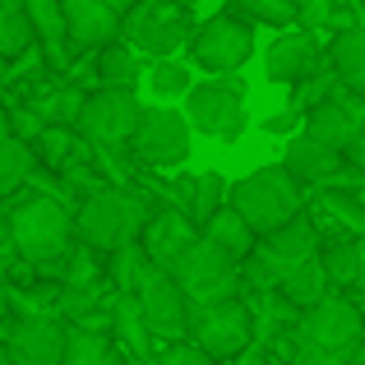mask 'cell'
Returning <instances> with one entry per match:
<instances>
[{"instance_id":"54","label":"cell","mask_w":365,"mask_h":365,"mask_svg":"<svg viewBox=\"0 0 365 365\" xmlns=\"http://www.w3.org/2000/svg\"><path fill=\"white\" fill-rule=\"evenodd\" d=\"M185 5H195V0H185Z\"/></svg>"},{"instance_id":"1","label":"cell","mask_w":365,"mask_h":365,"mask_svg":"<svg viewBox=\"0 0 365 365\" xmlns=\"http://www.w3.org/2000/svg\"><path fill=\"white\" fill-rule=\"evenodd\" d=\"M5 227H9V245H14L19 259L28 264H42V259H56L74 245V208L61 204L56 195L37 185H19L14 195L5 199Z\"/></svg>"},{"instance_id":"12","label":"cell","mask_w":365,"mask_h":365,"mask_svg":"<svg viewBox=\"0 0 365 365\" xmlns=\"http://www.w3.org/2000/svg\"><path fill=\"white\" fill-rule=\"evenodd\" d=\"M134 116H139L134 88H107V83H98V88L83 93L74 130H79L83 143H125L134 130Z\"/></svg>"},{"instance_id":"37","label":"cell","mask_w":365,"mask_h":365,"mask_svg":"<svg viewBox=\"0 0 365 365\" xmlns=\"http://www.w3.org/2000/svg\"><path fill=\"white\" fill-rule=\"evenodd\" d=\"M9 107V102H5ZM42 116H37L33 107H28V102H14V107H9V134H14V139H24V143H33V134L42 130Z\"/></svg>"},{"instance_id":"35","label":"cell","mask_w":365,"mask_h":365,"mask_svg":"<svg viewBox=\"0 0 365 365\" xmlns=\"http://www.w3.org/2000/svg\"><path fill=\"white\" fill-rule=\"evenodd\" d=\"M28 42H37V33H33V24H28V14H24V5L19 9H9L5 19H0V56H19Z\"/></svg>"},{"instance_id":"15","label":"cell","mask_w":365,"mask_h":365,"mask_svg":"<svg viewBox=\"0 0 365 365\" xmlns=\"http://www.w3.org/2000/svg\"><path fill=\"white\" fill-rule=\"evenodd\" d=\"M319 250V232H314L310 213H296L287 217L282 227H273V232L255 236V250H250V259H255L259 268H268L273 273V282L287 273L292 264H301L305 255H314Z\"/></svg>"},{"instance_id":"51","label":"cell","mask_w":365,"mask_h":365,"mask_svg":"<svg viewBox=\"0 0 365 365\" xmlns=\"http://www.w3.org/2000/svg\"><path fill=\"white\" fill-rule=\"evenodd\" d=\"M213 365H236V361H213Z\"/></svg>"},{"instance_id":"39","label":"cell","mask_w":365,"mask_h":365,"mask_svg":"<svg viewBox=\"0 0 365 365\" xmlns=\"http://www.w3.org/2000/svg\"><path fill=\"white\" fill-rule=\"evenodd\" d=\"M301 116H305L301 107H282L277 116H268V120H264V134H273V139H287V134L301 130Z\"/></svg>"},{"instance_id":"10","label":"cell","mask_w":365,"mask_h":365,"mask_svg":"<svg viewBox=\"0 0 365 365\" xmlns=\"http://www.w3.org/2000/svg\"><path fill=\"white\" fill-rule=\"evenodd\" d=\"M125 148L134 162L148 167H180L190 158V120L171 107H139Z\"/></svg>"},{"instance_id":"50","label":"cell","mask_w":365,"mask_h":365,"mask_svg":"<svg viewBox=\"0 0 365 365\" xmlns=\"http://www.w3.org/2000/svg\"><path fill=\"white\" fill-rule=\"evenodd\" d=\"M0 88H5V56H0Z\"/></svg>"},{"instance_id":"17","label":"cell","mask_w":365,"mask_h":365,"mask_svg":"<svg viewBox=\"0 0 365 365\" xmlns=\"http://www.w3.org/2000/svg\"><path fill=\"white\" fill-rule=\"evenodd\" d=\"M324 65V51H319V33H310V28H287L282 37H277L273 46H268L264 56V74L273 83H296L305 79V74H314Z\"/></svg>"},{"instance_id":"23","label":"cell","mask_w":365,"mask_h":365,"mask_svg":"<svg viewBox=\"0 0 365 365\" xmlns=\"http://www.w3.org/2000/svg\"><path fill=\"white\" fill-rule=\"evenodd\" d=\"M277 292L287 296V301L296 305V310H305V305H314V301H324V296L333 292L329 287V277H324V264H319V250L314 255H305L301 264H292L282 277H277Z\"/></svg>"},{"instance_id":"32","label":"cell","mask_w":365,"mask_h":365,"mask_svg":"<svg viewBox=\"0 0 365 365\" xmlns=\"http://www.w3.org/2000/svg\"><path fill=\"white\" fill-rule=\"evenodd\" d=\"M227 204V176L222 171H204V176H195V195H190V222H204L213 208Z\"/></svg>"},{"instance_id":"42","label":"cell","mask_w":365,"mask_h":365,"mask_svg":"<svg viewBox=\"0 0 365 365\" xmlns=\"http://www.w3.org/2000/svg\"><path fill=\"white\" fill-rule=\"evenodd\" d=\"M120 365H162V361H158V356H125Z\"/></svg>"},{"instance_id":"3","label":"cell","mask_w":365,"mask_h":365,"mask_svg":"<svg viewBox=\"0 0 365 365\" xmlns=\"http://www.w3.org/2000/svg\"><path fill=\"white\" fill-rule=\"evenodd\" d=\"M305 199H310V185H301L282 162L277 167H259L241 180H227V204L245 217L255 236H264L273 227H282L287 217L305 213Z\"/></svg>"},{"instance_id":"30","label":"cell","mask_w":365,"mask_h":365,"mask_svg":"<svg viewBox=\"0 0 365 365\" xmlns=\"http://www.w3.org/2000/svg\"><path fill=\"white\" fill-rule=\"evenodd\" d=\"M319 264L333 292H351V273H356V255H351V236L338 241H319Z\"/></svg>"},{"instance_id":"44","label":"cell","mask_w":365,"mask_h":365,"mask_svg":"<svg viewBox=\"0 0 365 365\" xmlns=\"http://www.w3.org/2000/svg\"><path fill=\"white\" fill-rule=\"evenodd\" d=\"M351 305H356V314L365 319V292H351Z\"/></svg>"},{"instance_id":"24","label":"cell","mask_w":365,"mask_h":365,"mask_svg":"<svg viewBox=\"0 0 365 365\" xmlns=\"http://www.w3.org/2000/svg\"><path fill=\"white\" fill-rule=\"evenodd\" d=\"M107 83V88H134L139 83V51L130 42H107L93 51V88Z\"/></svg>"},{"instance_id":"2","label":"cell","mask_w":365,"mask_h":365,"mask_svg":"<svg viewBox=\"0 0 365 365\" xmlns=\"http://www.w3.org/2000/svg\"><path fill=\"white\" fill-rule=\"evenodd\" d=\"M148 213H153V199L139 185H102L74 204V241L107 255L120 241H139Z\"/></svg>"},{"instance_id":"18","label":"cell","mask_w":365,"mask_h":365,"mask_svg":"<svg viewBox=\"0 0 365 365\" xmlns=\"http://www.w3.org/2000/svg\"><path fill=\"white\" fill-rule=\"evenodd\" d=\"M61 19L70 46H83V51H98L120 37V14L102 0H61Z\"/></svg>"},{"instance_id":"31","label":"cell","mask_w":365,"mask_h":365,"mask_svg":"<svg viewBox=\"0 0 365 365\" xmlns=\"http://www.w3.org/2000/svg\"><path fill=\"white\" fill-rule=\"evenodd\" d=\"M139 264H143L139 241H120V245H111V250H107L102 277L111 282V292H130V287H134V273H139Z\"/></svg>"},{"instance_id":"45","label":"cell","mask_w":365,"mask_h":365,"mask_svg":"<svg viewBox=\"0 0 365 365\" xmlns=\"http://www.w3.org/2000/svg\"><path fill=\"white\" fill-rule=\"evenodd\" d=\"M102 5H111V9H116V14H125V9H130L134 0H102Z\"/></svg>"},{"instance_id":"27","label":"cell","mask_w":365,"mask_h":365,"mask_svg":"<svg viewBox=\"0 0 365 365\" xmlns=\"http://www.w3.org/2000/svg\"><path fill=\"white\" fill-rule=\"evenodd\" d=\"M125 356L107 342V333H88L79 324L65 329V351H61V365H120Z\"/></svg>"},{"instance_id":"7","label":"cell","mask_w":365,"mask_h":365,"mask_svg":"<svg viewBox=\"0 0 365 365\" xmlns=\"http://www.w3.org/2000/svg\"><path fill=\"white\" fill-rule=\"evenodd\" d=\"M185 120L190 130H204L213 139H241L245 134V88L236 74H213L208 83H190L185 93Z\"/></svg>"},{"instance_id":"11","label":"cell","mask_w":365,"mask_h":365,"mask_svg":"<svg viewBox=\"0 0 365 365\" xmlns=\"http://www.w3.org/2000/svg\"><path fill=\"white\" fill-rule=\"evenodd\" d=\"M134 296H139V310L143 319H148L153 338H185V292H180V282L171 277V268H158L143 259L139 273H134Z\"/></svg>"},{"instance_id":"6","label":"cell","mask_w":365,"mask_h":365,"mask_svg":"<svg viewBox=\"0 0 365 365\" xmlns=\"http://www.w3.org/2000/svg\"><path fill=\"white\" fill-rule=\"evenodd\" d=\"M171 277L180 282V292H185L190 305H208V301H222V296L241 292V259H232L222 245L195 236V241L176 255Z\"/></svg>"},{"instance_id":"38","label":"cell","mask_w":365,"mask_h":365,"mask_svg":"<svg viewBox=\"0 0 365 365\" xmlns=\"http://www.w3.org/2000/svg\"><path fill=\"white\" fill-rule=\"evenodd\" d=\"M162 365H213V356H208V351L204 347H195V342H171V347L167 351H162V356H158Z\"/></svg>"},{"instance_id":"36","label":"cell","mask_w":365,"mask_h":365,"mask_svg":"<svg viewBox=\"0 0 365 365\" xmlns=\"http://www.w3.org/2000/svg\"><path fill=\"white\" fill-rule=\"evenodd\" d=\"M292 5H296V24H301V28H310V33H329L333 5H338V0H292Z\"/></svg>"},{"instance_id":"14","label":"cell","mask_w":365,"mask_h":365,"mask_svg":"<svg viewBox=\"0 0 365 365\" xmlns=\"http://www.w3.org/2000/svg\"><path fill=\"white\" fill-rule=\"evenodd\" d=\"M365 125V102L356 88H347V83H333V93L324 102H314V107H305L301 116V130L310 134V139L329 143V148H347L351 139H356V130Z\"/></svg>"},{"instance_id":"25","label":"cell","mask_w":365,"mask_h":365,"mask_svg":"<svg viewBox=\"0 0 365 365\" xmlns=\"http://www.w3.org/2000/svg\"><path fill=\"white\" fill-rule=\"evenodd\" d=\"M199 236H204V241H213V245H222L232 259H245L250 250H255V232H250V222L236 213L232 204L213 208V213L199 222Z\"/></svg>"},{"instance_id":"48","label":"cell","mask_w":365,"mask_h":365,"mask_svg":"<svg viewBox=\"0 0 365 365\" xmlns=\"http://www.w3.org/2000/svg\"><path fill=\"white\" fill-rule=\"evenodd\" d=\"M5 314H9L5 310V273H0V319H5Z\"/></svg>"},{"instance_id":"43","label":"cell","mask_w":365,"mask_h":365,"mask_svg":"<svg viewBox=\"0 0 365 365\" xmlns=\"http://www.w3.org/2000/svg\"><path fill=\"white\" fill-rule=\"evenodd\" d=\"M0 134H9V107H5V98H0Z\"/></svg>"},{"instance_id":"40","label":"cell","mask_w":365,"mask_h":365,"mask_svg":"<svg viewBox=\"0 0 365 365\" xmlns=\"http://www.w3.org/2000/svg\"><path fill=\"white\" fill-rule=\"evenodd\" d=\"M342 162H347V167H356L361 176H365V125L356 130V139H351L347 148H342Z\"/></svg>"},{"instance_id":"4","label":"cell","mask_w":365,"mask_h":365,"mask_svg":"<svg viewBox=\"0 0 365 365\" xmlns=\"http://www.w3.org/2000/svg\"><path fill=\"white\" fill-rule=\"evenodd\" d=\"M292 342L305 347L310 356H319L324 365H347L351 351L365 342V319L356 314L351 296H324V301L305 305L301 319L292 329Z\"/></svg>"},{"instance_id":"28","label":"cell","mask_w":365,"mask_h":365,"mask_svg":"<svg viewBox=\"0 0 365 365\" xmlns=\"http://www.w3.org/2000/svg\"><path fill=\"white\" fill-rule=\"evenodd\" d=\"M33 167H37L33 148L24 139H14V134H0V199H9L19 185H28Z\"/></svg>"},{"instance_id":"52","label":"cell","mask_w":365,"mask_h":365,"mask_svg":"<svg viewBox=\"0 0 365 365\" xmlns=\"http://www.w3.org/2000/svg\"><path fill=\"white\" fill-rule=\"evenodd\" d=\"M356 93H361V102H365V83H361V88H356Z\"/></svg>"},{"instance_id":"46","label":"cell","mask_w":365,"mask_h":365,"mask_svg":"<svg viewBox=\"0 0 365 365\" xmlns=\"http://www.w3.org/2000/svg\"><path fill=\"white\" fill-rule=\"evenodd\" d=\"M19 5H24V0H0V19H5L9 9H19Z\"/></svg>"},{"instance_id":"5","label":"cell","mask_w":365,"mask_h":365,"mask_svg":"<svg viewBox=\"0 0 365 365\" xmlns=\"http://www.w3.org/2000/svg\"><path fill=\"white\" fill-rule=\"evenodd\" d=\"M190 28L195 19L185 0H134L120 14V42H130L139 56H176Z\"/></svg>"},{"instance_id":"41","label":"cell","mask_w":365,"mask_h":365,"mask_svg":"<svg viewBox=\"0 0 365 365\" xmlns=\"http://www.w3.org/2000/svg\"><path fill=\"white\" fill-rule=\"evenodd\" d=\"M351 255H356V273H351V292H365V232L351 236Z\"/></svg>"},{"instance_id":"47","label":"cell","mask_w":365,"mask_h":365,"mask_svg":"<svg viewBox=\"0 0 365 365\" xmlns=\"http://www.w3.org/2000/svg\"><path fill=\"white\" fill-rule=\"evenodd\" d=\"M347 365H365V342H361L356 351H351V361H347Z\"/></svg>"},{"instance_id":"21","label":"cell","mask_w":365,"mask_h":365,"mask_svg":"<svg viewBox=\"0 0 365 365\" xmlns=\"http://www.w3.org/2000/svg\"><path fill=\"white\" fill-rule=\"evenodd\" d=\"M24 14L33 24L37 42L46 51V65L51 70H70V37H65V19H61V0H24Z\"/></svg>"},{"instance_id":"13","label":"cell","mask_w":365,"mask_h":365,"mask_svg":"<svg viewBox=\"0 0 365 365\" xmlns=\"http://www.w3.org/2000/svg\"><path fill=\"white\" fill-rule=\"evenodd\" d=\"M0 347L14 365H61L65 351V324L56 314H33V319H0Z\"/></svg>"},{"instance_id":"8","label":"cell","mask_w":365,"mask_h":365,"mask_svg":"<svg viewBox=\"0 0 365 365\" xmlns=\"http://www.w3.org/2000/svg\"><path fill=\"white\" fill-rule=\"evenodd\" d=\"M185 333L213 361H232L250 342V310L241 296H222V301H208V305L185 301Z\"/></svg>"},{"instance_id":"53","label":"cell","mask_w":365,"mask_h":365,"mask_svg":"<svg viewBox=\"0 0 365 365\" xmlns=\"http://www.w3.org/2000/svg\"><path fill=\"white\" fill-rule=\"evenodd\" d=\"M0 213H5V199H0Z\"/></svg>"},{"instance_id":"20","label":"cell","mask_w":365,"mask_h":365,"mask_svg":"<svg viewBox=\"0 0 365 365\" xmlns=\"http://www.w3.org/2000/svg\"><path fill=\"white\" fill-rule=\"evenodd\" d=\"M19 88H24V83H19ZM83 93H88V88H79V83H70V79L42 83V74H37V79H28L24 102L46 125H74V120H79V107H83Z\"/></svg>"},{"instance_id":"16","label":"cell","mask_w":365,"mask_h":365,"mask_svg":"<svg viewBox=\"0 0 365 365\" xmlns=\"http://www.w3.org/2000/svg\"><path fill=\"white\" fill-rule=\"evenodd\" d=\"M195 236H199V227L190 222L185 208L158 204L148 213V222H143V232H139V250H143V259H148V264L171 268V264H176V255L195 241Z\"/></svg>"},{"instance_id":"49","label":"cell","mask_w":365,"mask_h":365,"mask_svg":"<svg viewBox=\"0 0 365 365\" xmlns=\"http://www.w3.org/2000/svg\"><path fill=\"white\" fill-rule=\"evenodd\" d=\"M0 365H14V361H9V351H5V347H0Z\"/></svg>"},{"instance_id":"26","label":"cell","mask_w":365,"mask_h":365,"mask_svg":"<svg viewBox=\"0 0 365 365\" xmlns=\"http://www.w3.org/2000/svg\"><path fill=\"white\" fill-rule=\"evenodd\" d=\"M324 61L333 65V74H338L347 88H361L365 83V28H333Z\"/></svg>"},{"instance_id":"22","label":"cell","mask_w":365,"mask_h":365,"mask_svg":"<svg viewBox=\"0 0 365 365\" xmlns=\"http://www.w3.org/2000/svg\"><path fill=\"white\" fill-rule=\"evenodd\" d=\"M107 314H111V333L130 347V356H153V329L139 310V296L134 292H111L107 301Z\"/></svg>"},{"instance_id":"9","label":"cell","mask_w":365,"mask_h":365,"mask_svg":"<svg viewBox=\"0 0 365 365\" xmlns=\"http://www.w3.org/2000/svg\"><path fill=\"white\" fill-rule=\"evenodd\" d=\"M185 46H190V61H195L199 70L236 74L250 61V51H255V28H250V19H241V14H217V19H208V24L190 28Z\"/></svg>"},{"instance_id":"19","label":"cell","mask_w":365,"mask_h":365,"mask_svg":"<svg viewBox=\"0 0 365 365\" xmlns=\"http://www.w3.org/2000/svg\"><path fill=\"white\" fill-rule=\"evenodd\" d=\"M282 167L292 171L301 185H324V180L342 167V153L329 148V143H319V139H310V134H287Z\"/></svg>"},{"instance_id":"33","label":"cell","mask_w":365,"mask_h":365,"mask_svg":"<svg viewBox=\"0 0 365 365\" xmlns=\"http://www.w3.org/2000/svg\"><path fill=\"white\" fill-rule=\"evenodd\" d=\"M236 14L250 19V24H268V28H292L296 24L292 0H236Z\"/></svg>"},{"instance_id":"29","label":"cell","mask_w":365,"mask_h":365,"mask_svg":"<svg viewBox=\"0 0 365 365\" xmlns=\"http://www.w3.org/2000/svg\"><path fill=\"white\" fill-rule=\"evenodd\" d=\"M28 148H33L37 167L56 171L74 148H79V130H74V125H42V130L33 134V143H28Z\"/></svg>"},{"instance_id":"34","label":"cell","mask_w":365,"mask_h":365,"mask_svg":"<svg viewBox=\"0 0 365 365\" xmlns=\"http://www.w3.org/2000/svg\"><path fill=\"white\" fill-rule=\"evenodd\" d=\"M148 83L158 98H180L190 88V65H180L176 56H158V65L148 70Z\"/></svg>"}]
</instances>
